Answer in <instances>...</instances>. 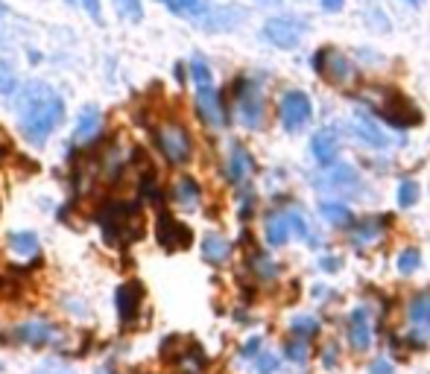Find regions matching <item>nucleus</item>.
Here are the masks:
<instances>
[{
    "mask_svg": "<svg viewBox=\"0 0 430 374\" xmlns=\"http://www.w3.org/2000/svg\"><path fill=\"white\" fill-rule=\"evenodd\" d=\"M15 106H18V114H21V135L35 146H41L65 120L62 97L50 85H44L38 79L21 85Z\"/></svg>",
    "mask_w": 430,
    "mask_h": 374,
    "instance_id": "nucleus-1",
    "label": "nucleus"
},
{
    "mask_svg": "<svg viewBox=\"0 0 430 374\" xmlns=\"http://www.w3.org/2000/svg\"><path fill=\"white\" fill-rule=\"evenodd\" d=\"M155 143L161 149V155L182 167L190 161V155H194V141H190V132L182 126V123H161V126L155 129Z\"/></svg>",
    "mask_w": 430,
    "mask_h": 374,
    "instance_id": "nucleus-2",
    "label": "nucleus"
},
{
    "mask_svg": "<svg viewBox=\"0 0 430 374\" xmlns=\"http://www.w3.org/2000/svg\"><path fill=\"white\" fill-rule=\"evenodd\" d=\"M12 339L18 345H27V348H59L65 342V334L56 321H47V319H27L21 325L12 328Z\"/></svg>",
    "mask_w": 430,
    "mask_h": 374,
    "instance_id": "nucleus-3",
    "label": "nucleus"
},
{
    "mask_svg": "<svg viewBox=\"0 0 430 374\" xmlns=\"http://www.w3.org/2000/svg\"><path fill=\"white\" fill-rule=\"evenodd\" d=\"M260 35L278 50H293L307 35V23L302 18H270L264 23V30H260Z\"/></svg>",
    "mask_w": 430,
    "mask_h": 374,
    "instance_id": "nucleus-4",
    "label": "nucleus"
},
{
    "mask_svg": "<svg viewBox=\"0 0 430 374\" xmlns=\"http://www.w3.org/2000/svg\"><path fill=\"white\" fill-rule=\"evenodd\" d=\"M281 126L287 132H302L310 117H314V106H310V97L304 91H287L284 99H281Z\"/></svg>",
    "mask_w": 430,
    "mask_h": 374,
    "instance_id": "nucleus-5",
    "label": "nucleus"
},
{
    "mask_svg": "<svg viewBox=\"0 0 430 374\" xmlns=\"http://www.w3.org/2000/svg\"><path fill=\"white\" fill-rule=\"evenodd\" d=\"M237 117L246 129H260L264 126V97L252 82L237 85Z\"/></svg>",
    "mask_w": 430,
    "mask_h": 374,
    "instance_id": "nucleus-6",
    "label": "nucleus"
},
{
    "mask_svg": "<svg viewBox=\"0 0 430 374\" xmlns=\"http://www.w3.org/2000/svg\"><path fill=\"white\" fill-rule=\"evenodd\" d=\"M197 111L199 117L214 129H223L228 123V114H226V106H223V97L214 85H202L197 88Z\"/></svg>",
    "mask_w": 430,
    "mask_h": 374,
    "instance_id": "nucleus-7",
    "label": "nucleus"
},
{
    "mask_svg": "<svg viewBox=\"0 0 430 374\" xmlns=\"http://www.w3.org/2000/svg\"><path fill=\"white\" fill-rule=\"evenodd\" d=\"M140 302H143V290L138 281H126L117 287L114 292V304H117V319H121V325H135L138 316H140Z\"/></svg>",
    "mask_w": 430,
    "mask_h": 374,
    "instance_id": "nucleus-8",
    "label": "nucleus"
},
{
    "mask_svg": "<svg viewBox=\"0 0 430 374\" xmlns=\"http://www.w3.org/2000/svg\"><path fill=\"white\" fill-rule=\"evenodd\" d=\"M155 234H158V243L167 248V252H179V248H187L190 240H194L190 229L182 226V222H179L176 216H170V214H161V216H158Z\"/></svg>",
    "mask_w": 430,
    "mask_h": 374,
    "instance_id": "nucleus-9",
    "label": "nucleus"
},
{
    "mask_svg": "<svg viewBox=\"0 0 430 374\" xmlns=\"http://www.w3.org/2000/svg\"><path fill=\"white\" fill-rule=\"evenodd\" d=\"M243 18H246L243 9H237V6H220V9H211V12L197 23V27L205 30V33H226V30H234Z\"/></svg>",
    "mask_w": 430,
    "mask_h": 374,
    "instance_id": "nucleus-10",
    "label": "nucleus"
},
{
    "mask_svg": "<svg viewBox=\"0 0 430 374\" xmlns=\"http://www.w3.org/2000/svg\"><path fill=\"white\" fill-rule=\"evenodd\" d=\"M348 339L354 351H369L372 345V321H369V310L357 307L348 319Z\"/></svg>",
    "mask_w": 430,
    "mask_h": 374,
    "instance_id": "nucleus-11",
    "label": "nucleus"
},
{
    "mask_svg": "<svg viewBox=\"0 0 430 374\" xmlns=\"http://www.w3.org/2000/svg\"><path fill=\"white\" fill-rule=\"evenodd\" d=\"M103 129V111L97 106H85L77 117V126H74V141L77 143H91L94 138L100 135Z\"/></svg>",
    "mask_w": 430,
    "mask_h": 374,
    "instance_id": "nucleus-12",
    "label": "nucleus"
},
{
    "mask_svg": "<svg viewBox=\"0 0 430 374\" xmlns=\"http://www.w3.org/2000/svg\"><path fill=\"white\" fill-rule=\"evenodd\" d=\"M310 153L319 161V167H333L337 164V153H340V141L331 129H322L310 141Z\"/></svg>",
    "mask_w": 430,
    "mask_h": 374,
    "instance_id": "nucleus-13",
    "label": "nucleus"
},
{
    "mask_svg": "<svg viewBox=\"0 0 430 374\" xmlns=\"http://www.w3.org/2000/svg\"><path fill=\"white\" fill-rule=\"evenodd\" d=\"M384 120L392 123V126H398V129H404V126H413V123H419V111L410 103H404L398 94H390V103L384 109Z\"/></svg>",
    "mask_w": 430,
    "mask_h": 374,
    "instance_id": "nucleus-14",
    "label": "nucleus"
},
{
    "mask_svg": "<svg viewBox=\"0 0 430 374\" xmlns=\"http://www.w3.org/2000/svg\"><path fill=\"white\" fill-rule=\"evenodd\" d=\"M314 67L322 70V73H331V77L340 79V82H346L351 77V65L340 53H333V50H319V53L314 56Z\"/></svg>",
    "mask_w": 430,
    "mask_h": 374,
    "instance_id": "nucleus-15",
    "label": "nucleus"
},
{
    "mask_svg": "<svg viewBox=\"0 0 430 374\" xmlns=\"http://www.w3.org/2000/svg\"><path fill=\"white\" fill-rule=\"evenodd\" d=\"M202 258L208 260V263H214V266H220V263H226L228 258H231V243L223 237V234H205V240H202Z\"/></svg>",
    "mask_w": 430,
    "mask_h": 374,
    "instance_id": "nucleus-16",
    "label": "nucleus"
},
{
    "mask_svg": "<svg viewBox=\"0 0 430 374\" xmlns=\"http://www.w3.org/2000/svg\"><path fill=\"white\" fill-rule=\"evenodd\" d=\"M226 172H228V179H231L234 185H241V182L249 176V172H252V155L246 153V149H243L241 143H234V146H231Z\"/></svg>",
    "mask_w": 430,
    "mask_h": 374,
    "instance_id": "nucleus-17",
    "label": "nucleus"
},
{
    "mask_svg": "<svg viewBox=\"0 0 430 374\" xmlns=\"http://www.w3.org/2000/svg\"><path fill=\"white\" fill-rule=\"evenodd\" d=\"M161 4L170 9L173 15H182V18H190V21H202L211 6H208V0H161Z\"/></svg>",
    "mask_w": 430,
    "mask_h": 374,
    "instance_id": "nucleus-18",
    "label": "nucleus"
},
{
    "mask_svg": "<svg viewBox=\"0 0 430 374\" xmlns=\"http://www.w3.org/2000/svg\"><path fill=\"white\" fill-rule=\"evenodd\" d=\"M328 170H331V172L322 179L325 187H346V185H348V187H357V185H360V176H357V170H354L351 164H346V161H343V164L337 161V164L328 167Z\"/></svg>",
    "mask_w": 430,
    "mask_h": 374,
    "instance_id": "nucleus-19",
    "label": "nucleus"
},
{
    "mask_svg": "<svg viewBox=\"0 0 430 374\" xmlns=\"http://www.w3.org/2000/svg\"><path fill=\"white\" fill-rule=\"evenodd\" d=\"M354 132L363 138V143H369V146H375V149H384V146L390 143V141H387V135H384V129H377V126H375V120H372V117H366V114L357 117Z\"/></svg>",
    "mask_w": 430,
    "mask_h": 374,
    "instance_id": "nucleus-20",
    "label": "nucleus"
},
{
    "mask_svg": "<svg viewBox=\"0 0 430 374\" xmlns=\"http://www.w3.org/2000/svg\"><path fill=\"white\" fill-rule=\"evenodd\" d=\"M173 196H176V202H179L182 208H197V205H199V199H202V187L197 185V179L184 176V179H179V182H176Z\"/></svg>",
    "mask_w": 430,
    "mask_h": 374,
    "instance_id": "nucleus-21",
    "label": "nucleus"
},
{
    "mask_svg": "<svg viewBox=\"0 0 430 374\" xmlns=\"http://www.w3.org/2000/svg\"><path fill=\"white\" fill-rule=\"evenodd\" d=\"M9 248L18 258H35L38 255V237H35V231H12L9 234Z\"/></svg>",
    "mask_w": 430,
    "mask_h": 374,
    "instance_id": "nucleus-22",
    "label": "nucleus"
},
{
    "mask_svg": "<svg viewBox=\"0 0 430 374\" xmlns=\"http://www.w3.org/2000/svg\"><path fill=\"white\" fill-rule=\"evenodd\" d=\"M319 214L328 219V222H333V226H351V211L343 205V202H322L319 205Z\"/></svg>",
    "mask_w": 430,
    "mask_h": 374,
    "instance_id": "nucleus-23",
    "label": "nucleus"
},
{
    "mask_svg": "<svg viewBox=\"0 0 430 374\" xmlns=\"http://www.w3.org/2000/svg\"><path fill=\"white\" fill-rule=\"evenodd\" d=\"M287 237H290L287 219H284V216H270V219H267V243H270L272 248H278V246L287 243Z\"/></svg>",
    "mask_w": 430,
    "mask_h": 374,
    "instance_id": "nucleus-24",
    "label": "nucleus"
},
{
    "mask_svg": "<svg viewBox=\"0 0 430 374\" xmlns=\"http://www.w3.org/2000/svg\"><path fill=\"white\" fill-rule=\"evenodd\" d=\"M252 269H255V275L260 278V281H272V278H278V263H272V258H267V255H252Z\"/></svg>",
    "mask_w": 430,
    "mask_h": 374,
    "instance_id": "nucleus-25",
    "label": "nucleus"
},
{
    "mask_svg": "<svg viewBox=\"0 0 430 374\" xmlns=\"http://www.w3.org/2000/svg\"><path fill=\"white\" fill-rule=\"evenodd\" d=\"M410 319L416 325H430V295H416L410 302Z\"/></svg>",
    "mask_w": 430,
    "mask_h": 374,
    "instance_id": "nucleus-26",
    "label": "nucleus"
},
{
    "mask_svg": "<svg viewBox=\"0 0 430 374\" xmlns=\"http://www.w3.org/2000/svg\"><path fill=\"white\" fill-rule=\"evenodd\" d=\"M380 229H384V219H369V222H363V226L357 229V234H354V243H357V246H369L372 240H377Z\"/></svg>",
    "mask_w": 430,
    "mask_h": 374,
    "instance_id": "nucleus-27",
    "label": "nucleus"
},
{
    "mask_svg": "<svg viewBox=\"0 0 430 374\" xmlns=\"http://www.w3.org/2000/svg\"><path fill=\"white\" fill-rule=\"evenodd\" d=\"M114 6H117V12H121V18L132 21V23L143 21V4L140 0H114Z\"/></svg>",
    "mask_w": 430,
    "mask_h": 374,
    "instance_id": "nucleus-28",
    "label": "nucleus"
},
{
    "mask_svg": "<svg viewBox=\"0 0 430 374\" xmlns=\"http://www.w3.org/2000/svg\"><path fill=\"white\" fill-rule=\"evenodd\" d=\"M421 266V255L419 248H404L401 258H398V272L401 275H413V272Z\"/></svg>",
    "mask_w": 430,
    "mask_h": 374,
    "instance_id": "nucleus-29",
    "label": "nucleus"
},
{
    "mask_svg": "<svg viewBox=\"0 0 430 374\" xmlns=\"http://www.w3.org/2000/svg\"><path fill=\"white\" fill-rule=\"evenodd\" d=\"M15 88H18V79H15V70H12V65L0 59V97L15 94Z\"/></svg>",
    "mask_w": 430,
    "mask_h": 374,
    "instance_id": "nucleus-30",
    "label": "nucleus"
},
{
    "mask_svg": "<svg viewBox=\"0 0 430 374\" xmlns=\"http://www.w3.org/2000/svg\"><path fill=\"white\" fill-rule=\"evenodd\" d=\"M190 77H194V82H197V88H202V85H211V67L199 59V56H194L190 59Z\"/></svg>",
    "mask_w": 430,
    "mask_h": 374,
    "instance_id": "nucleus-31",
    "label": "nucleus"
},
{
    "mask_svg": "<svg viewBox=\"0 0 430 374\" xmlns=\"http://www.w3.org/2000/svg\"><path fill=\"white\" fill-rule=\"evenodd\" d=\"M419 202V185L416 182H401L398 185V205L401 208H413Z\"/></svg>",
    "mask_w": 430,
    "mask_h": 374,
    "instance_id": "nucleus-32",
    "label": "nucleus"
},
{
    "mask_svg": "<svg viewBox=\"0 0 430 374\" xmlns=\"http://www.w3.org/2000/svg\"><path fill=\"white\" fill-rule=\"evenodd\" d=\"M284 219H287V229L296 231L299 240H307V222H304V216H302L299 211H287Z\"/></svg>",
    "mask_w": 430,
    "mask_h": 374,
    "instance_id": "nucleus-33",
    "label": "nucleus"
},
{
    "mask_svg": "<svg viewBox=\"0 0 430 374\" xmlns=\"http://www.w3.org/2000/svg\"><path fill=\"white\" fill-rule=\"evenodd\" d=\"M316 328H319V321L316 319H310V316H299V319H293V334L302 339V336H310V334H316Z\"/></svg>",
    "mask_w": 430,
    "mask_h": 374,
    "instance_id": "nucleus-34",
    "label": "nucleus"
},
{
    "mask_svg": "<svg viewBox=\"0 0 430 374\" xmlns=\"http://www.w3.org/2000/svg\"><path fill=\"white\" fill-rule=\"evenodd\" d=\"M287 357H290L293 363H304L307 360V345L299 339V342H290L287 345Z\"/></svg>",
    "mask_w": 430,
    "mask_h": 374,
    "instance_id": "nucleus-35",
    "label": "nucleus"
},
{
    "mask_svg": "<svg viewBox=\"0 0 430 374\" xmlns=\"http://www.w3.org/2000/svg\"><path fill=\"white\" fill-rule=\"evenodd\" d=\"M278 368V357L275 354H260L258 357V374H272Z\"/></svg>",
    "mask_w": 430,
    "mask_h": 374,
    "instance_id": "nucleus-36",
    "label": "nucleus"
},
{
    "mask_svg": "<svg viewBox=\"0 0 430 374\" xmlns=\"http://www.w3.org/2000/svg\"><path fill=\"white\" fill-rule=\"evenodd\" d=\"M77 4H82V6L88 9V15H91V18L103 21V12H100V0H77Z\"/></svg>",
    "mask_w": 430,
    "mask_h": 374,
    "instance_id": "nucleus-37",
    "label": "nucleus"
},
{
    "mask_svg": "<svg viewBox=\"0 0 430 374\" xmlns=\"http://www.w3.org/2000/svg\"><path fill=\"white\" fill-rule=\"evenodd\" d=\"M258 348H260V336H252V339L243 345V351H241V354H243L246 360H249V357H258V354H260Z\"/></svg>",
    "mask_w": 430,
    "mask_h": 374,
    "instance_id": "nucleus-38",
    "label": "nucleus"
},
{
    "mask_svg": "<svg viewBox=\"0 0 430 374\" xmlns=\"http://www.w3.org/2000/svg\"><path fill=\"white\" fill-rule=\"evenodd\" d=\"M369 374H392V363L390 360H375L372 368H369Z\"/></svg>",
    "mask_w": 430,
    "mask_h": 374,
    "instance_id": "nucleus-39",
    "label": "nucleus"
},
{
    "mask_svg": "<svg viewBox=\"0 0 430 374\" xmlns=\"http://www.w3.org/2000/svg\"><path fill=\"white\" fill-rule=\"evenodd\" d=\"M319 4H322V9H325V12H340L346 0H319Z\"/></svg>",
    "mask_w": 430,
    "mask_h": 374,
    "instance_id": "nucleus-40",
    "label": "nucleus"
},
{
    "mask_svg": "<svg viewBox=\"0 0 430 374\" xmlns=\"http://www.w3.org/2000/svg\"><path fill=\"white\" fill-rule=\"evenodd\" d=\"M319 269L333 272V269H340V260H337V258H322V260H319Z\"/></svg>",
    "mask_w": 430,
    "mask_h": 374,
    "instance_id": "nucleus-41",
    "label": "nucleus"
},
{
    "mask_svg": "<svg viewBox=\"0 0 430 374\" xmlns=\"http://www.w3.org/2000/svg\"><path fill=\"white\" fill-rule=\"evenodd\" d=\"M35 374H70V371H65V368H59V365H50V363H47V365H41Z\"/></svg>",
    "mask_w": 430,
    "mask_h": 374,
    "instance_id": "nucleus-42",
    "label": "nucleus"
},
{
    "mask_svg": "<svg viewBox=\"0 0 430 374\" xmlns=\"http://www.w3.org/2000/svg\"><path fill=\"white\" fill-rule=\"evenodd\" d=\"M333 360H337V348L328 345V351H325V363H328V365H333Z\"/></svg>",
    "mask_w": 430,
    "mask_h": 374,
    "instance_id": "nucleus-43",
    "label": "nucleus"
},
{
    "mask_svg": "<svg viewBox=\"0 0 430 374\" xmlns=\"http://www.w3.org/2000/svg\"><path fill=\"white\" fill-rule=\"evenodd\" d=\"M94 374H121V371H117L114 365H103V368H97V371H94Z\"/></svg>",
    "mask_w": 430,
    "mask_h": 374,
    "instance_id": "nucleus-44",
    "label": "nucleus"
},
{
    "mask_svg": "<svg viewBox=\"0 0 430 374\" xmlns=\"http://www.w3.org/2000/svg\"><path fill=\"white\" fill-rule=\"evenodd\" d=\"M404 4H410V6H421V0H404Z\"/></svg>",
    "mask_w": 430,
    "mask_h": 374,
    "instance_id": "nucleus-45",
    "label": "nucleus"
},
{
    "mask_svg": "<svg viewBox=\"0 0 430 374\" xmlns=\"http://www.w3.org/2000/svg\"><path fill=\"white\" fill-rule=\"evenodd\" d=\"M260 4H278V0H260Z\"/></svg>",
    "mask_w": 430,
    "mask_h": 374,
    "instance_id": "nucleus-46",
    "label": "nucleus"
},
{
    "mask_svg": "<svg viewBox=\"0 0 430 374\" xmlns=\"http://www.w3.org/2000/svg\"><path fill=\"white\" fill-rule=\"evenodd\" d=\"M0 12H4V4H0Z\"/></svg>",
    "mask_w": 430,
    "mask_h": 374,
    "instance_id": "nucleus-47",
    "label": "nucleus"
}]
</instances>
